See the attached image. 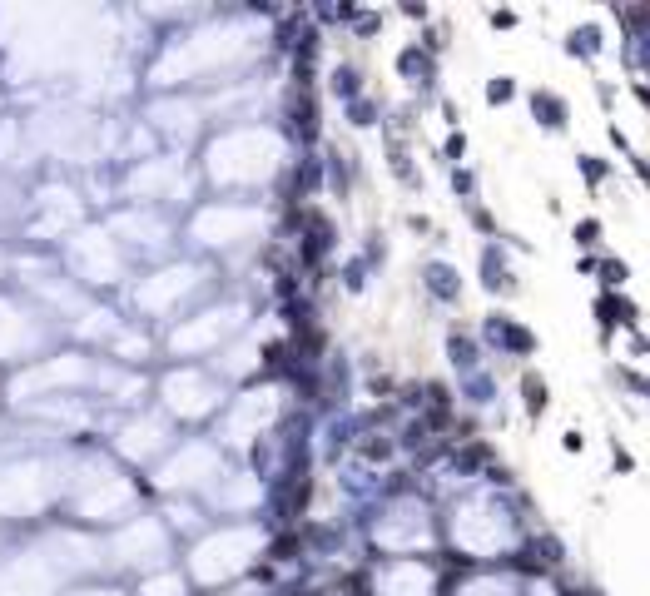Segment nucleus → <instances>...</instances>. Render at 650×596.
Instances as JSON below:
<instances>
[{"label":"nucleus","mask_w":650,"mask_h":596,"mask_svg":"<svg viewBox=\"0 0 650 596\" xmlns=\"http://www.w3.org/2000/svg\"><path fill=\"white\" fill-rule=\"evenodd\" d=\"M120 259H125V249L105 229H75L70 244H65V264H70V274H75L80 289L120 284Z\"/></svg>","instance_id":"nucleus-1"},{"label":"nucleus","mask_w":650,"mask_h":596,"mask_svg":"<svg viewBox=\"0 0 650 596\" xmlns=\"http://www.w3.org/2000/svg\"><path fill=\"white\" fill-rule=\"evenodd\" d=\"M55 318L40 303H20V298H0V363H35L40 343L50 338Z\"/></svg>","instance_id":"nucleus-2"},{"label":"nucleus","mask_w":650,"mask_h":596,"mask_svg":"<svg viewBox=\"0 0 650 596\" xmlns=\"http://www.w3.org/2000/svg\"><path fill=\"white\" fill-rule=\"evenodd\" d=\"M164 547H169V537L159 532V522L139 517V522H125V532L115 537V562H120V567L149 572V567L164 562Z\"/></svg>","instance_id":"nucleus-3"},{"label":"nucleus","mask_w":650,"mask_h":596,"mask_svg":"<svg viewBox=\"0 0 650 596\" xmlns=\"http://www.w3.org/2000/svg\"><path fill=\"white\" fill-rule=\"evenodd\" d=\"M164 403L174 408V413H184V418H199V413H209L214 408V388H209V378L204 373H169L164 378Z\"/></svg>","instance_id":"nucleus-4"},{"label":"nucleus","mask_w":650,"mask_h":596,"mask_svg":"<svg viewBox=\"0 0 650 596\" xmlns=\"http://www.w3.org/2000/svg\"><path fill=\"white\" fill-rule=\"evenodd\" d=\"M159 433H164L159 418H134L130 428L120 433V452H130V457H139V462H149V457H159V452L169 447V438H159Z\"/></svg>","instance_id":"nucleus-5"},{"label":"nucleus","mask_w":650,"mask_h":596,"mask_svg":"<svg viewBox=\"0 0 650 596\" xmlns=\"http://www.w3.org/2000/svg\"><path fill=\"white\" fill-rule=\"evenodd\" d=\"M139 596H184V577H174V572L159 577V572H154V577L139 582Z\"/></svg>","instance_id":"nucleus-6"},{"label":"nucleus","mask_w":650,"mask_h":596,"mask_svg":"<svg viewBox=\"0 0 650 596\" xmlns=\"http://www.w3.org/2000/svg\"><path fill=\"white\" fill-rule=\"evenodd\" d=\"M75 596H125V592H110V587H90V592H75Z\"/></svg>","instance_id":"nucleus-7"}]
</instances>
